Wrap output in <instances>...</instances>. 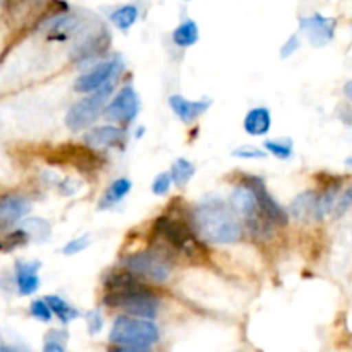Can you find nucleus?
Segmentation results:
<instances>
[{"mask_svg":"<svg viewBox=\"0 0 352 352\" xmlns=\"http://www.w3.org/2000/svg\"><path fill=\"white\" fill-rule=\"evenodd\" d=\"M102 305L122 315L153 322L160 313V298L150 284L119 267L110 268L102 278Z\"/></svg>","mask_w":352,"mask_h":352,"instance_id":"nucleus-1","label":"nucleus"},{"mask_svg":"<svg viewBox=\"0 0 352 352\" xmlns=\"http://www.w3.org/2000/svg\"><path fill=\"white\" fill-rule=\"evenodd\" d=\"M151 237L155 246L151 250L165 254L167 258H184L188 261L208 260V246L203 243L192 227L191 212L186 213L179 210H168L162 213L151 223Z\"/></svg>","mask_w":352,"mask_h":352,"instance_id":"nucleus-2","label":"nucleus"},{"mask_svg":"<svg viewBox=\"0 0 352 352\" xmlns=\"http://www.w3.org/2000/svg\"><path fill=\"white\" fill-rule=\"evenodd\" d=\"M192 227L206 246L237 244L246 236L243 220L237 217L226 199L206 196L191 210Z\"/></svg>","mask_w":352,"mask_h":352,"instance_id":"nucleus-3","label":"nucleus"},{"mask_svg":"<svg viewBox=\"0 0 352 352\" xmlns=\"http://www.w3.org/2000/svg\"><path fill=\"white\" fill-rule=\"evenodd\" d=\"M110 45H112V36L109 28L103 24H95V26L82 24L76 34V41L69 52V57L76 67L86 71L109 57Z\"/></svg>","mask_w":352,"mask_h":352,"instance_id":"nucleus-4","label":"nucleus"},{"mask_svg":"<svg viewBox=\"0 0 352 352\" xmlns=\"http://www.w3.org/2000/svg\"><path fill=\"white\" fill-rule=\"evenodd\" d=\"M119 267L126 268L127 272L150 285H162L168 282V278L172 277V270H174L170 258L151 250V248L126 254L119 260Z\"/></svg>","mask_w":352,"mask_h":352,"instance_id":"nucleus-5","label":"nucleus"},{"mask_svg":"<svg viewBox=\"0 0 352 352\" xmlns=\"http://www.w3.org/2000/svg\"><path fill=\"white\" fill-rule=\"evenodd\" d=\"M158 340H160V330L157 323L127 315L117 316L109 332V342L112 346L151 347Z\"/></svg>","mask_w":352,"mask_h":352,"instance_id":"nucleus-6","label":"nucleus"},{"mask_svg":"<svg viewBox=\"0 0 352 352\" xmlns=\"http://www.w3.org/2000/svg\"><path fill=\"white\" fill-rule=\"evenodd\" d=\"M116 91V85L105 86L95 93L85 95L78 102L72 103L65 112L64 124L71 133H85L95 126L96 120L103 117L105 107Z\"/></svg>","mask_w":352,"mask_h":352,"instance_id":"nucleus-7","label":"nucleus"},{"mask_svg":"<svg viewBox=\"0 0 352 352\" xmlns=\"http://www.w3.org/2000/svg\"><path fill=\"white\" fill-rule=\"evenodd\" d=\"M237 181L244 182L246 186H250L253 189L254 196H256L258 203V217L253 220H261V222L268 223L270 227L277 229V227H287L289 226V212L285 206H282L277 199L274 198L270 191H268V186L265 182V179L261 175L254 174H241L237 177ZM251 222V220H250Z\"/></svg>","mask_w":352,"mask_h":352,"instance_id":"nucleus-8","label":"nucleus"},{"mask_svg":"<svg viewBox=\"0 0 352 352\" xmlns=\"http://www.w3.org/2000/svg\"><path fill=\"white\" fill-rule=\"evenodd\" d=\"M124 71V60L120 55H109L102 62L95 64L93 67L86 69L76 78L74 89L81 95H89L105 86L117 85V79L120 78Z\"/></svg>","mask_w":352,"mask_h":352,"instance_id":"nucleus-9","label":"nucleus"},{"mask_svg":"<svg viewBox=\"0 0 352 352\" xmlns=\"http://www.w3.org/2000/svg\"><path fill=\"white\" fill-rule=\"evenodd\" d=\"M140 112V95H138L136 88L131 82H126L109 100V103L105 107V112H103V117L110 124H116V126H120L126 129V127H129L138 119Z\"/></svg>","mask_w":352,"mask_h":352,"instance_id":"nucleus-10","label":"nucleus"},{"mask_svg":"<svg viewBox=\"0 0 352 352\" xmlns=\"http://www.w3.org/2000/svg\"><path fill=\"white\" fill-rule=\"evenodd\" d=\"M127 143L126 129L116 124H102V126H93L82 133V144L89 150L107 151L119 150L122 151Z\"/></svg>","mask_w":352,"mask_h":352,"instance_id":"nucleus-11","label":"nucleus"},{"mask_svg":"<svg viewBox=\"0 0 352 352\" xmlns=\"http://www.w3.org/2000/svg\"><path fill=\"white\" fill-rule=\"evenodd\" d=\"M81 17L72 10H57L52 16L45 17L38 24V31H43L50 41H65L67 38L76 36L81 30Z\"/></svg>","mask_w":352,"mask_h":352,"instance_id":"nucleus-12","label":"nucleus"},{"mask_svg":"<svg viewBox=\"0 0 352 352\" xmlns=\"http://www.w3.org/2000/svg\"><path fill=\"white\" fill-rule=\"evenodd\" d=\"M337 21L320 12L299 17V30L302 31L309 43L316 48L327 47L336 38Z\"/></svg>","mask_w":352,"mask_h":352,"instance_id":"nucleus-13","label":"nucleus"},{"mask_svg":"<svg viewBox=\"0 0 352 352\" xmlns=\"http://www.w3.org/2000/svg\"><path fill=\"white\" fill-rule=\"evenodd\" d=\"M31 212V201L17 192H3L0 195V230L14 229L17 223L26 219Z\"/></svg>","mask_w":352,"mask_h":352,"instance_id":"nucleus-14","label":"nucleus"},{"mask_svg":"<svg viewBox=\"0 0 352 352\" xmlns=\"http://www.w3.org/2000/svg\"><path fill=\"white\" fill-rule=\"evenodd\" d=\"M168 107H170L172 113L181 120L186 126L195 124L199 117L205 116L212 107V100L210 98H199V100H189L181 93H174L168 96Z\"/></svg>","mask_w":352,"mask_h":352,"instance_id":"nucleus-15","label":"nucleus"},{"mask_svg":"<svg viewBox=\"0 0 352 352\" xmlns=\"http://www.w3.org/2000/svg\"><path fill=\"white\" fill-rule=\"evenodd\" d=\"M40 261H16L14 263V282H16L17 294L28 298L40 289Z\"/></svg>","mask_w":352,"mask_h":352,"instance_id":"nucleus-16","label":"nucleus"},{"mask_svg":"<svg viewBox=\"0 0 352 352\" xmlns=\"http://www.w3.org/2000/svg\"><path fill=\"white\" fill-rule=\"evenodd\" d=\"M229 206L237 213L243 223L250 222V220L258 217V203L256 196H254L253 189L246 186L244 182H236L232 192L229 196Z\"/></svg>","mask_w":352,"mask_h":352,"instance_id":"nucleus-17","label":"nucleus"},{"mask_svg":"<svg viewBox=\"0 0 352 352\" xmlns=\"http://www.w3.org/2000/svg\"><path fill=\"white\" fill-rule=\"evenodd\" d=\"M272 112L268 107H253L243 119V129L251 138H263L272 131Z\"/></svg>","mask_w":352,"mask_h":352,"instance_id":"nucleus-18","label":"nucleus"},{"mask_svg":"<svg viewBox=\"0 0 352 352\" xmlns=\"http://www.w3.org/2000/svg\"><path fill=\"white\" fill-rule=\"evenodd\" d=\"M316 199H318V191H315V189H308V191L299 192V195L292 199L291 205H289V217L298 220V222H309V220H315Z\"/></svg>","mask_w":352,"mask_h":352,"instance_id":"nucleus-19","label":"nucleus"},{"mask_svg":"<svg viewBox=\"0 0 352 352\" xmlns=\"http://www.w3.org/2000/svg\"><path fill=\"white\" fill-rule=\"evenodd\" d=\"M133 189V181L129 177H117L110 182L98 199V210H112L127 198Z\"/></svg>","mask_w":352,"mask_h":352,"instance_id":"nucleus-20","label":"nucleus"},{"mask_svg":"<svg viewBox=\"0 0 352 352\" xmlns=\"http://www.w3.org/2000/svg\"><path fill=\"white\" fill-rule=\"evenodd\" d=\"M172 43L177 48H191L199 41V28L198 23L191 17H184L177 26L174 28L170 34Z\"/></svg>","mask_w":352,"mask_h":352,"instance_id":"nucleus-21","label":"nucleus"},{"mask_svg":"<svg viewBox=\"0 0 352 352\" xmlns=\"http://www.w3.org/2000/svg\"><path fill=\"white\" fill-rule=\"evenodd\" d=\"M19 229L24 230L30 243L41 244L47 243L52 237V223L47 219H41V217H28L21 222Z\"/></svg>","mask_w":352,"mask_h":352,"instance_id":"nucleus-22","label":"nucleus"},{"mask_svg":"<svg viewBox=\"0 0 352 352\" xmlns=\"http://www.w3.org/2000/svg\"><path fill=\"white\" fill-rule=\"evenodd\" d=\"M45 301H47L48 308H50L54 318H57L62 325H69L71 322L79 318V311L67 301V299L60 298L58 294H50L45 296Z\"/></svg>","mask_w":352,"mask_h":352,"instance_id":"nucleus-23","label":"nucleus"},{"mask_svg":"<svg viewBox=\"0 0 352 352\" xmlns=\"http://www.w3.org/2000/svg\"><path fill=\"white\" fill-rule=\"evenodd\" d=\"M110 23L120 30L122 33H127L134 24L140 19V7L136 3H124V6L116 7L109 16Z\"/></svg>","mask_w":352,"mask_h":352,"instance_id":"nucleus-24","label":"nucleus"},{"mask_svg":"<svg viewBox=\"0 0 352 352\" xmlns=\"http://www.w3.org/2000/svg\"><path fill=\"white\" fill-rule=\"evenodd\" d=\"M168 174H170L172 177V184L175 186V188H186V186L191 182V179L195 177L196 174V165L192 164L191 160H188V158H177V160H174V164H172L170 170H168Z\"/></svg>","mask_w":352,"mask_h":352,"instance_id":"nucleus-25","label":"nucleus"},{"mask_svg":"<svg viewBox=\"0 0 352 352\" xmlns=\"http://www.w3.org/2000/svg\"><path fill=\"white\" fill-rule=\"evenodd\" d=\"M263 150L277 160H291L294 155V143L291 138H272L263 143Z\"/></svg>","mask_w":352,"mask_h":352,"instance_id":"nucleus-26","label":"nucleus"},{"mask_svg":"<svg viewBox=\"0 0 352 352\" xmlns=\"http://www.w3.org/2000/svg\"><path fill=\"white\" fill-rule=\"evenodd\" d=\"M65 340H67L65 330H50L45 336L43 352H67L65 351Z\"/></svg>","mask_w":352,"mask_h":352,"instance_id":"nucleus-27","label":"nucleus"},{"mask_svg":"<svg viewBox=\"0 0 352 352\" xmlns=\"http://www.w3.org/2000/svg\"><path fill=\"white\" fill-rule=\"evenodd\" d=\"M89 244H91V237H89L88 234H82V236L67 241V243L64 244V248L60 250V253L65 254V256H76V254L88 250Z\"/></svg>","mask_w":352,"mask_h":352,"instance_id":"nucleus-28","label":"nucleus"},{"mask_svg":"<svg viewBox=\"0 0 352 352\" xmlns=\"http://www.w3.org/2000/svg\"><path fill=\"white\" fill-rule=\"evenodd\" d=\"M30 315L33 316L34 320H38V322H43V323L52 322V318H54V315H52V311H50V308H48L45 298L33 299V301L30 302Z\"/></svg>","mask_w":352,"mask_h":352,"instance_id":"nucleus-29","label":"nucleus"},{"mask_svg":"<svg viewBox=\"0 0 352 352\" xmlns=\"http://www.w3.org/2000/svg\"><path fill=\"white\" fill-rule=\"evenodd\" d=\"M230 155L234 158H239V160H263V158H267V151L263 148L253 146V144H244V146L236 148Z\"/></svg>","mask_w":352,"mask_h":352,"instance_id":"nucleus-30","label":"nucleus"},{"mask_svg":"<svg viewBox=\"0 0 352 352\" xmlns=\"http://www.w3.org/2000/svg\"><path fill=\"white\" fill-rule=\"evenodd\" d=\"M172 186L174 184H172V177L170 174H168V170L160 172V174L153 179V182H151V192H153L155 196H165L168 195Z\"/></svg>","mask_w":352,"mask_h":352,"instance_id":"nucleus-31","label":"nucleus"},{"mask_svg":"<svg viewBox=\"0 0 352 352\" xmlns=\"http://www.w3.org/2000/svg\"><path fill=\"white\" fill-rule=\"evenodd\" d=\"M351 206H352V184L347 189H344L342 195H339V198H337L336 205H333V210H332L333 219H340L344 213H347V210H349Z\"/></svg>","mask_w":352,"mask_h":352,"instance_id":"nucleus-32","label":"nucleus"},{"mask_svg":"<svg viewBox=\"0 0 352 352\" xmlns=\"http://www.w3.org/2000/svg\"><path fill=\"white\" fill-rule=\"evenodd\" d=\"M103 325H105V320H103L102 311L98 309H93L86 315V327H88L89 336H96L103 330Z\"/></svg>","mask_w":352,"mask_h":352,"instance_id":"nucleus-33","label":"nucleus"},{"mask_svg":"<svg viewBox=\"0 0 352 352\" xmlns=\"http://www.w3.org/2000/svg\"><path fill=\"white\" fill-rule=\"evenodd\" d=\"M299 48H301V38H299V34H291L280 47V58L292 57Z\"/></svg>","mask_w":352,"mask_h":352,"instance_id":"nucleus-34","label":"nucleus"},{"mask_svg":"<svg viewBox=\"0 0 352 352\" xmlns=\"http://www.w3.org/2000/svg\"><path fill=\"white\" fill-rule=\"evenodd\" d=\"M109 352H151L150 347H129V346H112Z\"/></svg>","mask_w":352,"mask_h":352,"instance_id":"nucleus-35","label":"nucleus"},{"mask_svg":"<svg viewBox=\"0 0 352 352\" xmlns=\"http://www.w3.org/2000/svg\"><path fill=\"white\" fill-rule=\"evenodd\" d=\"M344 95H346L347 98H349L352 102V79H351V81H347L346 86H344Z\"/></svg>","mask_w":352,"mask_h":352,"instance_id":"nucleus-36","label":"nucleus"},{"mask_svg":"<svg viewBox=\"0 0 352 352\" xmlns=\"http://www.w3.org/2000/svg\"><path fill=\"white\" fill-rule=\"evenodd\" d=\"M134 136H136L138 140H141V138L144 136V126L136 127V129H134Z\"/></svg>","mask_w":352,"mask_h":352,"instance_id":"nucleus-37","label":"nucleus"},{"mask_svg":"<svg viewBox=\"0 0 352 352\" xmlns=\"http://www.w3.org/2000/svg\"><path fill=\"white\" fill-rule=\"evenodd\" d=\"M0 352H17V351L12 349V347H9V346H0Z\"/></svg>","mask_w":352,"mask_h":352,"instance_id":"nucleus-38","label":"nucleus"},{"mask_svg":"<svg viewBox=\"0 0 352 352\" xmlns=\"http://www.w3.org/2000/svg\"><path fill=\"white\" fill-rule=\"evenodd\" d=\"M346 164H347V167H352V157H351V158H347Z\"/></svg>","mask_w":352,"mask_h":352,"instance_id":"nucleus-39","label":"nucleus"},{"mask_svg":"<svg viewBox=\"0 0 352 352\" xmlns=\"http://www.w3.org/2000/svg\"><path fill=\"white\" fill-rule=\"evenodd\" d=\"M184 2H191V0H184Z\"/></svg>","mask_w":352,"mask_h":352,"instance_id":"nucleus-40","label":"nucleus"}]
</instances>
